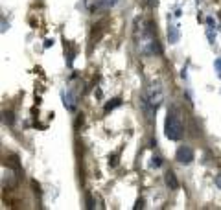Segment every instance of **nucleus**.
<instances>
[{"mask_svg":"<svg viewBox=\"0 0 221 210\" xmlns=\"http://www.w3.org/2000/svg\"><path fill=\"white\" fill-rule=\"evenodd\" d=\"M164 135L166 138L177 142L183 138L184 135V127H183V122H181V116L175 109L168 111V116H166V122H164Z\"/></svg>","mask_w":221,"mask_h":210,"instance_id":"nucleus-1","label":"nucleus"},{"mask_svg":"<svg viewBox=\"0 0 221 210\" xmlns=\"http://www.w3.org/2000/svg\"><path fill=\"white\" fill-rule=\"evenodd\" d=\"M140 52L144 53V55H159V53H162V48H160V44H159V39H157V35L153 33V30L151 28H148V30H144V33H142V37H140Z\"/></svg>","mask_w":221,"mask_h":210,"instance_id":"nucleus-2","label":"nucleus"},{"mask_svg":"<svg viewBox=\"0 0 221 210\" xmlns=\"http://www.w3.org/2000/svg\"><path fill=\"white\" fill-rule=\"evenodd\" d=\"M194 159H195V153L190 146H181L175 153V160L181 162V164H192Z\"/></svg>","mask_w":221,"mask_h":210,"instance_id":"nucleus-3","label":"nucleus"},{"mask_svg":"<svg viewBox=\"0 0 221 210\" xmlns=\"http://www.w3.org/2000/svg\"><path fill=\"white\" fill-rule=\"evenodd\" d=\"M118 0H87V6H89V11L90 13H96V11H105V9H111Z\"/></svg>","mask_w":221,"mask_h":210,"instance_id":"nucleus-4","label":"nucleus"},{"mask_svg":"<svg viewBox=\"0 0 221 210\" xmlns=\"http://www.w3.org/2000/svg\"><path fill=\"white\" fill-rule=\"evenodd\" d=\"M146 96H148V100L155 105V107H159L160 105V101H162V87H160V83H153L151 87H149V90L146 92Z\"/></svg>","mask_w":221,"mask_h":210,"instance_id":"nucleus-5","label":"nucleus"},{"mask_svg":"<svg viewBox=\"0 0 221 210\" xmlns=\"http://www.w3.org/2000/svg\"><path fill=\"white\" fill-rule=\"evenodd\" d=\"M164 181H166V184H168V188L170 190H179V179H177V175L173 173V172H166V175H164Z\"/></svg>","mask_w":221,"mask_h":210,"instance_id":"nucleus-6","label":"nucleus"},{"mask_svg":"<svg viewBox=\"0 0 221 210\" xmlns=\"http://www.w3.org/2000/svg\"><path fill=\"white\" fill-rule=\"evenodd\" d=\"M179 39H181L179 26H175V24H170V26H168V41H170V44H175V42H179Z\"/></svg>","mask_w":221,"mask_h":210,"instance_id":"nucleus-7","label":"nucleus"},{"mask_svg":"<svg viewBox=\"0 0 221 210\" xmlns=\"http://www.w3.org/2000/svg\"><path fill=\"white\" fill-rule=\"evenodd\" d=\"M63 103H65V107H66V111H74V107H76V101H74V96H72V92H66V94H63Z\"/></svg>","mask_w":221,"mask_h":210,"instance_id":"nucleus-8","label":"nucleus"},{"mask_svg":"<svg viewBox=\"0 0 221 210\" xmlns=\"http://www.w3.org/2000/svg\"><path fill=\"white\" fill-rule=\"evenodd\" d=\"M122 105V100L120 98H114V100H111L107 105H105V113H109V111H112L114 107H120Z\"/></svg>","mask_w":221,"mask_h":210,"instance_id":"nucleus-9","label":"nucleus"},{"mask_svg":"<svg viewBox=\"0 0 221 210\" xmlns=\"http://www.w3.org/2000/svg\"><path fill=\"white\" fill-rule=\"evenodd\" d=\"M160 164H162V159H160V157H153V159H151V166H155V168H159Z\"/></svg>","mask_w":221,"mask_h":210,"instance_id":"nucleus-10","label":"nucleus"},{"mask_svg":"<svg viewBox=\"0 0 221 210\" xmlns=\"http://www.w3.org/2000/svg\"><path fill=\"white\" fill-rule=\"evenodd\" d=\"M52 44H53V41H52V39H48V41H44V48H50Z\"/></svg>","mask_w":221,"mask_h":210,"instance_id":"nucleus-11","label":"nucleus"},{"mask_svg":"<svg viewBox=\"0 0 221 210\" xmlns=\"http://www.w3.org/2000/svg\"><path fill=\"white\" fill-rule=\"evenodd\" d=\"M214 66H216V68H218V70H219V72H221V59H216V63H214Z\"/></svg>","mask_w":221,"mask_h":210,"instance_id":"nucleus-12","label":"nucleus"},{"mask_svg":"<svg viewBox=\"0 0 221 210\" xmlns=\"http://www.w3.org/2000/svg\"><path fill=\"white\" fill-rule=\"evenodd\" d=\"M216 184H218V186L221 188V173L218 175V177H216Z\"/></svg>","mask_w":221,"mask_h":210,"instance_id":"nucleus-13","label":"nucleus"}]
</instances>
